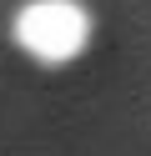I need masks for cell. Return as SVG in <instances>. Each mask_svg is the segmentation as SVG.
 <instances>
[{
    "label": "cell",
    "instance_id": "1",
    "mask_svg": "<svg viewBox=\"0 0 151 156\" xmlns=\"http://www.w3.org/2000/svg\"><path fill=\"white\" fill-rule=\"evenodd\" d=\"M15 45L40 66H66L91 45V10L81 0H25L10 15Z\"/></svg>",
    "mask_w": 151,
    "mask_h": 156
}]
</instances>
